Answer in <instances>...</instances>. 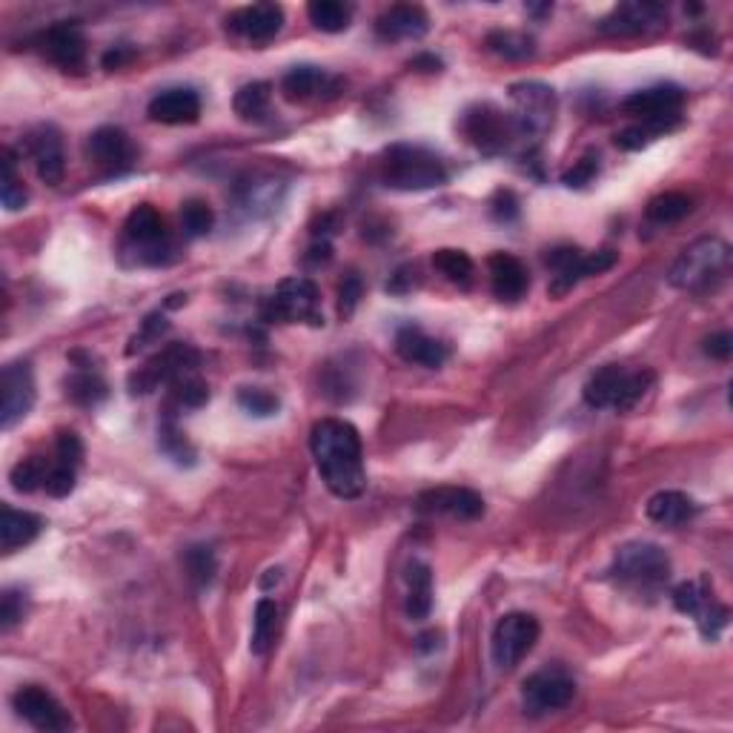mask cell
<instances>
[{
	"mask_svg": "<svg viewBox=\"0 0 733 733\" xmlns=\"http://www.w3.org/2000/svg\"><path fill=\"white\" fill-rule=\"evenodd\" d=\"M310 451L321 481L338 499H358L367 487L362 436L342 419H321L310 430Z\"/></svg>",
	"mask_w": 733,
	"mask_h": 733,
	"instance_id": "6da1fadb",
	"label": "cell"
},
{
	"mask_svg": "<svg viewBox=\"0 0 733 733\" xmlns=\"http://www.w3.org/2000/svg\"><path fill=\"white\" fill-rule=\"evenodd\" d=\"M728 267H731V247L722 238L704 235L679 253V258L670 267V284L676 290L702 296L725 281Z\"/></svg>",
	"mask_w": 733,
	"mask_h": 733,
	"instance_id": "7a4b0ae2",
	"label": "cell"
},
{
	"mask_svg": "<svg viewBox=\"0 0 733 733\" xmlns=\"http://www.w3.org/2000/svg\"><path fill=\"white\" fill-rule=\"evenodd\" d=\"M610 576L636 596H656L670 579V556L654 542H628L613 556Z\"/></svg>",
	"mask_w": 733,
	"mask_h": 733,
	"instance_id": "3957f363",
	"label": "cell"
},
{
	"mask_svg": "<svg viewBox=\"0 0 733 733\" xmlns=\"http://www.w3.org/2000/svg\"><path fill=\"white\" fill-rule=\"evenodd\" d=\"M381 178L390 189L422 192L447 181V167L436 153L419 144H392L381 160Z\"/></svg>",
	"mask_w": 733,
	"mask_h": 733,
	"instance_id": "277c9868",
	"label": "cell"
},
{
	"mask_svg": "<svg viewBox=\"0 0 733 733\" xmlns=\"http://www.w3.org/2000/svg\"><path fill=\"white\" fill-rule=\"evenodd\" d=\"M121 253L138 267H164L173 262V235L153 203H141L126 215Z\"/></svg>",
	"mask_w": 733,
	"mask_h": 733,
	"instance_id": "5b68a950",
	"label": "cell"
},
{
	"mask_svg": "<svg viewBox=\"0 0 733 733\" xmlns=\"http://www.w3.org/2000/svg\"><path fill=\"white\" fill-rule=\"evenodd\" d=\"M656 376L651 370H624L619 364H604L602 370H596L585 385V401L593 410H604L613 407L619 413H628L640 404L647 396V390L654 387Z\"/></svg>",
	"mask_w": 733,
	"mask_h": 733,
	"instance_id": "8992f818",
	"label": "cell"
},
{
	"mask_svg": "<svg viewBox=\"0 0 733 733\" xmlns=\"http://www.w3.org/2000/svg\"><path fill=\"white\" fill-rule=\"evenodd\" d=\"M262 319L269 324H310L321 327L324 315H321V292L315 281L304 276L284 278L276 290L264 298Z\"/></svg>",
	"mask_w": 733,
	"mask_h": 733,
	"instance_id": "52a82bcc",
	"label": "cell"
},
{
	"mask_svg": "<svg viewBox=\"0 0 733 733\" xmlns=\"http://www.w3.org/2000/svg\"><path fill=\"white\" fill-rule=\"evenodd\" d=\"M685 92L676 84H659V87L640 89L628 95L622 101V110L628 115L640 118V126H645L651 135H662L682 124Z\"/></svg>",
	"mask_w": 733,
	"mask_h": 733,
	"instance_id": "ba28073f",
	"label": "cell"
},
{
	"mask_svg": "<svg viewBox=\"0 0 733 733\" xmlns=\"http://www.w3.org/2000/svg\"><path fill=\"white\" fill-rule=\"evenodd\" d=\"M510 103H513V118L515 132L519 138H542L547 130L553 126V118H556V92L553 87L542 84V80H522V84H513L510 87Z\"/></svg>",
	"mask_w": 733,
	"mask_h": 733,
	"instance_id": "9c48e42d",
	"label": "cell"
},
{
	"mask_svg": "<svg viewBox=\"0 0 733 733\" xmlns=\"http://www.w3.org/2000/svg\"><path fill=\"white\" fill-rule=\"evenodd\" d=\"M198 364H201V353H198L192 344H169L160 353H155L144 367L130 376V390L132 396H146V392L158 390V387H169L178 378L189 376V373H198Z\"/></svg>",
	"mask_w": 733,
	"mask_h": 733,
	"instance_id": "30bf717a",
	"label": "cell"
},
{
	"mask_svg": "<svg viewBox=\"0 0 733 733\" xmlns=\"http://www.w3.org/2000/svg\"><path fill=\"white\" fill-rule=\"evenodd\" d=\"M462 132L485 155H499L510 149L513 141H522L519 132H515L510 112L499 110L496 103H476V107H470L462 115Z\"/></svg>",
	"mask_w": 733,
	"mask_h": 733,
	"instance_id": "8fae6325",
	"label": "cell"
},
{
	"mask_svg": "<svg viewBox=\"0 0 733 733\" xmlns=\"http://www.w3.org/2000/svg\"><path fill=\"white\" fill-rule=\"evenodd\" d=\"M538 642V622L531 613H504L496 622L493 640H490V654H493L496 668L513 670L524 656L531 654Z\"/></svg>",
	"mask_w": 733,
	"mask_h": 733,
	"instance_id": "7c38bea8",
	"label": "cell"
},
{
	"mask_svg": "<svg viewBox=\"0 0 733 733\" xmlns=\"http://www.w3.org/2000/svg\"><path fill=\"white\" fill-rule=\"evenodd\" d=\"M670 599H674V608L679 610V613L697 619L699 633H702L708 642H717L719 633L725 631L731 613H728L725 604L713 599L711 588H708V579L682 581Z\"/></svg>",
	"mask_w": 733,
	"mask_h": 733,
	"instance_id": "4fadbf2b",
	"label": "cell"
},
{
	"mask_svg": "<svg viewBox=\"0 0 733 733\" xmlns=\"http://www.w3.org/2000/svg\"><path fill=\"white\" fill-rule=\"evenodd\" d=\"M35 373L30 362H9L0 373V427L12 430L35 407Z\"/></svg>",
	"mask_w": 733,
	"mask_h": 733,
	"instance_id": "5bb4252c",
	"label": "cell"
},
{
	"mask_svg": "<svg viewBox=\"0 0 733 733\" xmlns=\"http://www.w3.org/2000/svg\"><path fill=\"white\" fill-rule=\"evenodd\" d=\"M576 682L565 670H538L522 685V704L527 717H547L574 702Z\"/></svg>",
	"mask_w": 733,
	"mask_h": 733,
	"instance_id": "9a60e30c",
	"label": "cell"
},
{
	"mask_svg": "<svg viewBox=\"0 0 733 733\" xmlns=\"http://www.w3.org/2000/svg\"><path fill=\"white\" fill-rule=\"evenodd\" d=\"M668 23V9L651 0H633V3H619L610 9L608 15L599 21V32L608 37H640L659 32Z\"/></svg>",
	"mask_w": 733,
	"mask_h": 733,
	"instance_id": "2e32d148",
	"label": "cell"
},
{
	"mask_svg": "<svg viewBox=\"0 0 733 733\" xmlns=\"http://www.w3.org/2000/svg\"><path fill=\"white\" fill-rule=\"evenodd\" d=\"M415 510L424 515H451L458 522H476L485 515V499L470 487H433L419 493Z\"/></svg>",
	"mask_w": 733,
	"mask_h": 733,
	"instance_id": "e0dca14e",
	"label": "cell"
},
{
	"mask_svg": "<svg viewBox=\"0 0 733 733\" xmlns=\"http://www.w3.org/2000/svg\"><path fill=\"white\" fill-rule=\"evenodd\" d=\"M18 717L26 719L32 728L46 733H60L73 728V719L64 711V704L52 697L49 690L41 688V685H26L12 697Z\"/></svg>",
	"mask_w": 733,
	"mask_h": 733,
	"instance_id": "ac0fdd59",
	"label": "cell"
},
{
	"mask_svg": "<svg viewBox=\"0 0 733 733\" xmlns=\"http://www.w3.org/2000/svg\"><path fill=\"white\" fill-rule=\"evenodd\" d=\"M87 155L95 167H101L107 175H121L135 164L138 153L135 144L121 126H101L87 141Z\"/></svg>",
	"mask_w": 733,
	"mask_h": 733,
	"instance_id": "d6986e66",
	"label": "cell"
},
{
	"mask_svg": "<svg viewBox=\"0 0 733 733\" xmlns=\"http://www.w3.org/2000/svg\"><path fill=\"white\" fill-rule=\"evenodd\" d=\"M41 46H44L46 58L58 66L60 73H84V66H87V37H84V32H80L75 21L55 23L41 37Z\"/></svg>",
	"mask_w": 733,
	"mask_h": 733,
	"instance_id": "ffe728a7",
	"label": "cell"
},
{
	"mask_svg": "<svg viewBox=\"0 0 733 733\" xmlns=\"http://www.w3.org/2000/svg\"><path fill=\"white\" fill-rule=\"evenodd\" d=\"M281 26L284 9L278 3H253V7L235 9L233 15L226 18V30L255 46L269 44L281 32Z\"/></svg>",
	"mask_w": 733,
	"mask_h": 733,
	"instance_id": "44dd1931",
	"label": "cell"
},
{
	"mask_svg": "<svg viewBox=\"0 0 733 733\" xmlns=\"http://www.w3.org/2000/svg\"><path fill=\"white\" fill-rule=\"evenodd\" d=\"M146 115L155 124L164 126H184L196 124L201 118V95L189 87H173L158 92L146 107Z\"/></svg>",
	"mask_w": 733,
	"mask_h": 733,
	"instance_id": "7402d4cb",
	"label": "cell"
},
{
	"mask_svg": "<svg viewBox=\"0 0 733 733\" xmlns=\"http://www.w3.org/2000/svg\"><path fill=\"white\" fill-rule=\"evenodd\" d=\"M30 153L32 160H35L37 178L49 184V187H58L66 175V153L60 132L52 124L37 126L30 135Z\"/></svg>",
	"mask_w": 733,
	"mask_h": 733,
	"instance_id": "603a6c76",
	"label": "cell"
},
{
	"mask_svg": "<svg viewBox=\"0 0 733 733\" xmlns=\"http://www.w3.org/2000/svg\"><path fill=\"white\" fill-rule=\"evenodd\" d=\"M430 30V18L422 7L415 3H396L387 12H381L376 21V35L387 44H396V41H419V37L427 35Z\"/></svg>",
	"mask_w": 733,
	"mask_h": 733,
	"instance_id": "cb8c5ba5",
	"label": "cell"
},
{
	"mask_svg": "<svg viewBox=\"0 0 733 733\" xmlns=\"http://www.w3.org/2000/svg\"><path fill=\"white\" fill-rule=\"evenodd\" d=\"M619 255L613 253V249H596V253H579L574 258V262L567 264V267L556 269L551 278V287H547V292H551L553 298H562L567 296V292L574 290L576 284H581L585 278L590 276H602L604 269H610L613 264H617Z\"/></svg>",
	"mask_w": 733,
	"mask_h": 733,
	"instance_id": "d4e9b609",
	"label": "cell"
},
{
	"mask_svg": "<svg viewBox=\"0 0 733 733\" xmlns=\"http://www.w3.org/2000/svg\"><path fill=\"white\" fill-rule=\"evenodd\" d=\"M487 267H490V287H493V296L499 301L513 304V301L524 298V292L531 290V273L515 255L493 253L487 258Z\"/></svg>",
	"mask_w": 733,
	"mask_h": 733,
	"instance_id": "484cf974",
	"label": "cell"
},
{
	"mask_svg": "<svg viewBox=\"0 0 733 733\" xmlns=\"http://www.w3.org/2000/svg\"><path fill=\"white\" fill-rule=\"evenodd\" d=\"M396 353H399L407 364H419V367H430V370L442 367V364L447 362V356H451L447 344L427 335L422 327H413V324L401 327L399 333H396Z\"/></svg>",
	"mask_w": 733,
	"mask_h": 733,
	"instance_id": "4316f807",
	"label": "cell"
},
{
	"mask_svg": "<svg viewBox=\"0 0 733 733\" xmlns=\"http://www.w3.org/2000/svg\"><path fill=\"white\" fill-rule=\"evenodd\" d=\"M278 89H281L284 101L307 103L312 98H321L324 92H335L338 80L330 78L321 66H292L290 73L281 78Z\"/></svg>",
	"mask_w": 733,
	"mask_h": 733,
	"instance_id": "83f0119b",
	"label": "cell"
},
{
	"mask_svg": "<svg viewBox=\"0 0 733 733\" xmlns=\"http://www.w3.org/2000/svg\"><path fill=\"white\" fill-rule=\"evenodd\" d=\"M697 501L690 499L688 493H682V490H659L645 504L647 519L659 524V527H670V531L688 524L697 515Z\"/></svg>",
	"mask_w": 733,
	"mask_h": 733,
	"instance_id": "f1b7e54d",
	"label": "cell"
},
{
	"mask_svg": "<svg viewBox=\"0 0 733 733\" xmlns=\"http://www.w3.org/2000/svg\"><path fill=\"white\" fill-rule=\"evenodd\" d=\"M44 531V519L30 510H15V508H3L0 515V545L3 553H15L18 547L32 545L37 536Z\"/></svg>",
	"mask_w": 733,
	"mask_h": 733,
	"instance_id": "f546056e",
	"label": "cell"
},
{
	"mask_svg": "<svg viewBox=\"0 0 733 733\" xmlns=\"http://www.w3.org/2000/svg\"><path fill=\"white\" fill-rule=\"evenodd\" d=\"M407 617L422 622L433 610V570L427 562H410L407 565Z\"/></svg>",
	"mask_w": 733,
	"mask_h": 733,
	"instance_id": "4dcf8cb0",
	"label": "cell"
},
{
	"mask_svg": "<svg viewBox=\"0 0 733 733\" xmlns=\"http://www.w3.org/2000/svg\"><path fill=\"white\" fill-rule=\"evenodd\" d=\"M269 103H273V87H269L267 80H253V84L235 92L233 110L241 121L264 124L269 118Z\"/></svg>",
	"mask_w": 733,
	"mask_h": 733,
	"instance_id": "1f68e13d",
	"label": "cell"
},
{
	"mask_svg": "<svg viewBox=\"0 0 733 733\" xmlns=\"http://www.w3.org/2000/svg\"><path fill=\"white\" fill-rule=\"evenodd\" d=\"M66 399L80 407H95L107 399V381L92 370V364H78V370L66 378Z\"/></svg>",
	"mask_w": 733,
	"mask_h": 733,
	"instance_id": "d6a6232c",
	"label": "cell"
},
{
	"mask_svg": "<svg viewBox=\"0 0 733 733\" xmlns=\"http://www.w3.org/2000/svg\"><path fill=\"white\" fill-rule=\"evenodd\" d=\"M307 18L315 30L327 32V35H338L347 32L353 23V7L342 3V0H312L307 7Z\"/></svg>",
	"mask_w": 733,
	"mask_h": 733,
	"instance_id": "836d02e7",
	"label": "cell"
},
{
	"mask_svg": "<svg viewBox=\"0 0 733 733\" xmlns=\"http://www.w3.org/2000/svg\"><path fill=\"white\" fill-rule=\"evenodd\" d=\"M278 619H281V608H278L273 599H262L255 604V619H253V647L255 656H264L269 651V645L276 642L278 631Z\"/></svg>",
	"mask_w": 733,
	"mask_h": 733,
	"instance_id": "e575fe53",
	"label": "cell"
},
{
	"mask_svg": "<svg viewBox=\"0 0 733 733\" xmlns=\"http://www.w3.org/2000/svg\"><path fill=\"white\" fill-rule=\"evenodd\" d=\"M487 46L504 60H531L536 55V44L531 35L513 30H496L487 35Z\"/></svg>",
	"mask_w": 733,
	"mask_h": 733,
	"instance_id": "d590c367",
	"label": "cell"
},
{
	"mask_svg": "<svg viewBox=\"0 0 733 733\" xmlns=\"http://www.w3.org/2000/svg\"><path fill=\"white\" fill-rule=\"evenodd\" d=\"M433 267L442 273L447 281L458 284V287H470L473 281V258L465 253V249H436L433 253Z\"/></svg>",
	"mask_w": 733,
	"mask_h": 733,
	"instance_id": "8d00e7d4",
	"label": "cell"
},
{
	"mask_svg": "<svg viewBox=\"0 0 733 733\" xmlns=\"http://www.w3.org/2000/svg\"><path fill=\"white\" fill-rule=\"evenodd\" d=\"M210 401V387L203 381L198 373H189V376L178 378L169 385V407H178V410H196Z\"/></svg>",
	"mask_w": 733,
	"mask_h": 733,
	"instance_id": "74e56055",
	"label": "cell"
},
{
	"mask_svg": "<svg viewBox=\"0 0 733 733\" xmlns=\"http://www.w3.org/2000/svg\"><path fill=\"white\" fill-rule=\"evenodd\" d=\"M693 210V201L682 192H665V196H656L654 201L647 203V221H654V224H676V221H682L685 215H690Z\"/></svg>",
	"mask_w": 733,
	"mask_h": 733,
	"instance_id": "f35d334b",
	"label": "cell"
},
{
	"mask_svg": "<svg viewBox=\"0 0 733 733\" xmlns=\"http://www.w3.org/2000/svg\"><path fill=\"white\" fill-rule=\"evenodd\" d=\"M167 413L169 415L158 427V447L167 453L173 462H178V465H192V462H196V451H192V444L187 442V436H184L178 424H175L173 410H167Z\"/></svg>",
	"mask_w": 733,
	"mask_h": 733,
	"instance_id": "ab89813d",
	"label": "cell"
},
{
	"mask_svg": "<svg viewBox=\"0 0 733 733\" xmlns=\"http://www.w3.org/2000/svg\"><path fill=\"white\" fill-rule=\"evenodd\" d=\"M0 201H3V207H7L9 212L23 210V207H26V201H30V192H26L23 181H21V178H18V164H15V155H12V149H7V153H3V178H0Z\"/></svg>",
	"mask_w": 733,
	"mask_h": 733,
	"instance_id": "60d3db41",
	"label": "cell"
},
{
	"mask_svg": "<svg viewBox=\"0 0 733 733\" xmlns=\"http://www.w3.org/2000/svg\"><path fill=\"white\" fill-rule=\"evenodd\" d=\"M52 465L46 462V458L41 456H32V458H23V462H18L15 467H12V473H9V481H12V487H15L18 493H35L37 487L46 485V476H49Z\"/></svg>",
	"mask_w": 733,
	"mask_h": 733,
	"instance_id": "b9f144b4",
	"label": "cell"
},
{
	"mask_svg": "<svg viewBox=\"0 0 733 733\" xmlns=\"http://www.w3.org/2000/svg\"><path fill=\"white\" fill-rule=\"evenodd\" d=\"M215 224V212L207 201L201 198H189V201L181 203V230L187 238H201L207 235Z\"/></svg>",
	"mask_w": 733,
	"mask_h": 733,
	"instance_id": "7bdbcfd3",
	"label": "cell"
},
{
	"mask_svg": "<svg viewBox=\"0 0 733 733\" xmlns=\"http://www.w3.org/2000/svg\"><path fill=\"white\" fill-rule=\"evenodd\" d=\"M184 565H187L189 579L196 581L198 588H207V585H212V579H215V574H219L215 553H212V547H207V545L189 547V551L184 553Z\"/></svg>",
	"mask_w": 733,
	"mask_h": 733,
	"instance_id": "ee69618b",
	"label": "cell"
},
{
	"mask_svg": "<svg viewBox=\"0 0 733 733\" xmlns=\"http://www.w3.org/2000/svg\"><path fill=\"white\" fill-rule=\"evenodd\" d=\"M238 404L244 407L249 415H255V419H269V415L278 413L281 401H278V396L264 390V387H241Z\"/></svg>",
	"mask_w": 733,
	"mask_h": 733,
	"instance_id": "f6af8a7d",
	"label": "cell"
},
{
	"mask_svg": "<svg viewBox=\"0 0 733 733\" xmlns=\"http://www.w3.org/2000/svg\"><path fill=\"white\" fill-rule=\"evenodd\" d=\"M167 330H169V321L164 319L160 312H155V315H146L138 333L132 335L130 347H126V356H135V353H141V349L158 344L160 338L167 335Z\"/></svg>",
	"mask_w": 733,
	"mask_h": 733,
	"instance_id": "bcb514c9",
	"label": "cell"
},
{
	"mask_svg": "<svg viewBox=\"0 0 733 733\" xmlns=\"http://www.w3.org/2000/svg\"><path fill=\"white\" fill-rule=\"evenodd\" d=\"M26 613V593L21 588H7L0 596V631L9 633Z\"/></svg>",
	"mask_w": 733,
	"mask_h": 733,
	"instance_id": "7dc6e473",
	"label": "cell"
},
{
	"mask_svg": "<svg viewBox=\"0 0 733 733\" xmlns=\"http://www.w3.org/2000/svg\"><path fill=\"white\" fill-rule=\"evenodd\" d=\"M44 490L52 496V499H66V496L75 490V467H66L60 465V462H55L49 476H46Z\"/></svg>",
	"mask_w": 733,
	"mask_h": 733,
	"instance_id": "c3c4849f",
	"label": "cell"
},
{
	"mask_svg": "<svg viewBox=\"0 0 733 733\" xmlns=\"http://www.w3.org/2000/svg\"><path fill=\"white\" fill-rule=\"evenodd\" d=\"M55 453H58V458H55V462H60V465L75 467V470H78L80 458H84V442H80L78 433H73V430H60L58 444H55Z\"/></svg>",
	"mask_w": 733,
	"mask_h": 733,
	"instance_id": "681fc988",
	"label": "cell"
},
{
	"mask_svg": "<svg viewBox=\"0 0 733 733\" xmlns=\"http://www.w3.org/2000/svg\"><path fill=\"white\" fill-rule=\"evenodd\" d=\"M362 292H364V284L356 273L344 276L342 287H338V312H342V319H349V315L356 312Z\"/></svg>",
	"mask_w": 733,
	"mask_h": 733,
	"instance_id": "f907efd6",
	"label": "cell"
},
{
	"mask_svg": "<svg viewBox=\"0 0 733 733\" xmlns=\"http://www.w3.org/2000/svg\"><path fill=\"white\" fill-rule=\"evenodd\" d=\"M596 175H599V164H596L593 158H581L576 160L574 169H567V173L562 175V181H565L567 187H588Z\"/></svg>",
	"mask_w": 733,
	"mask_h": 733,
	"instance_id": "816d5d0a",
	"label": "cell"
},
{
	"mask_svg": "<svg viewBox=\"0 0 733 733\" xmlns=\"http://www.w3.org/2000/svg\"><path fill=\"white\" fill-rule=\"evenodd\" d=\"M654 141V135L645 130V126H628L617 135V146L624 153H636V149H645L647 144Z\"/></svg>",
	"mask_w": 733,
	"mask_h": 733,
	"instance_id": "f5cc1de1",
	"label": "cell"
},
{
	"mask_svg": "<svg viewBox=\"0 0 733 733\" xmlns=\"http://www.w3.org/2000/svg\"><path fill=\"white\" fill-rule=\"evenodd\" d=\"M704 353L717 362H728L733 353V338L731 333H713L711 338H704Z\"/></svg>",
	"mask_w": 733,
	"mask_h": 733,
	"instance_id": "db71d44e",
	"label": "cell"
},
{
	"mask_svg": "<svg viewBox=\"0 0 733 733\" xmlns=\"http://www.w3.org/2000/svg\"><path fill=\"white\" fill-rule=\"evenodd\" d=\"M515 212H519V207H515V198L513 192H499L493 201V215L499 221H510L515 219Z\"/></svg>",
	"mask_w": 733,
	"mask_h": 733,
	"instance_id": "11a10c76",
	"label": "cell"
},
{
	"mask_svg": "<svg viewBox=\"0 0 733 733\" xmlns=\"http://www.w3.org/2000/svg\"><path fill=\"white\" fill-rule=\"evenodd\" d=\"M330 258H333V247H330L327 241L315 244V247L310 249V255H307V262H310V264H327Z\"/></svg>",
	"mask_w": 733,
	"mask_h": 733,
	"instance_id": "9f6ffc18",
	"label": "cell"
},
{
	"mask_svg": "<svg viewBox=\"0 0 733 733\" xmlns=\"http://www.w3.org/2000/svg\"><path fill=\"white\" fill-rule=\"evenodd\" d=\"M130 58L132 49H112L103 55V66H107V69H118V66H124Z\"/></svg>",
	"mask_w": 733,
	"mask_h": 733,
	"instance_id": "6f0895ef",
	"label": "cell"
},
{
	"mask_svg": "<svg viewBox=\"0 0 733 733\" xmlns=\"http://www.w3.org/2000/svg\"><path fill=\"white\" fill-rule=\"evenodd\" d=\"M410 66H413V69H422V66H427V73H438V69H442V60L433 58V55H422V58L410 60Z\"/></svg>",
	"mask_w": 733,
	"mask_h": 733,
	"instance_id": "680465c9",
	"label": "cell"
},
{
	"mask_svg": "<svg viewBox=\"0 0 733 733\" xmlns=\"http://www.w3.org/2000/svg\"><path fill=\"white\" fill-rule=\"evenodd\" d=\"M433 642H438L436 633H424V636H419V651H433Z\"/></svg>",
	"mask_w": 733,
	"mask_h": 733,
	"instance_id": "91938a15",
	"label": "cell"
}]
</instances>
